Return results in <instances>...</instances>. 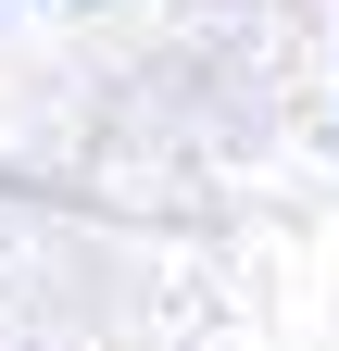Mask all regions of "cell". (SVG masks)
<instances>
[]
</instances>
